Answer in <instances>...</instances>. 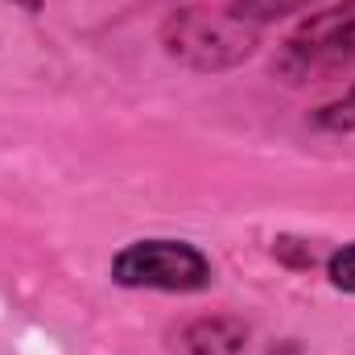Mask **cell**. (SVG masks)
I'll return each instance as SVG.
<instances>
[{"instance_id": "7a4b0ae2", "label": "cell", "mask_w": 355, "mask_h": 355, "mask_svg": "<svg viewBox=\"0 0 355 355\" xmlns=\"http://www.w3.org/2000/svg\"><path fill=\"white\" fill-rule=\"evenodd\" d=\"M355 62V0L306 17L272 58V71L285 83L331 79Z\"/></svg>"}, {"instance_id": "277c9868", "label": "cell", "mask_w": 355, "mask_h": 355, "mask_svg": "<svg viewBox=\"0 0 355 355\" xmlns=\"http://www.w3.org/2000/svg\"><path fill=\"white\" fill-rule=\"evenodd\" d=\"M174 355H244L248 352V327L227 314L190 318L178 331H170Z\"/></svg>"}, {"instance_id": "ba28073f", "label": "cell", "mask_w": 355, "mask_h": 355, "mask_svg": "<svg viewBox=\"0 0 355 355\" xmlns=\"http://www.w3.org/2000/svg\"><path fill=\"white\" fill-rule=\"evenodd\" d=\"M12 4L25 8V12H37V8H42V0H12Z\"/></svg>"}, {"instance_id": "3957f363", "label": "cell", "mask_w": 355, "mask_h": 355, "mask_svg": "<svg viewBox=\"0 0 355 355\" xmlns=\"http://www.w3.org/2000/svg\"><path fill=\"white\" fill-rule=\"evenodd\" d=\"M112 281L124 289L198 293L211 285V261L186 240H137L116 252Z\"/></svg>"}, {"instance_id": "8992f818", "label": "cell", "mask_w": 355, "mask_h": 355, "mask_svg": "<svg viewBox=\"0 0 355 355\" xmlns=\"http://www.w3.org/2000/svg\"><path fill=\"white\" fill-rule=\"evenodd\" d=\"M314 124H318V128H327V132H352V128H355V87L347 91V95H339L335 103L318 107Z\"/></svg>"}, {"instance_id": "6da1fadb", "label": "cell", "mask_w": 355, "mask_h": 355, "mask_svg": "<svg viewBox=\"0 0 355 355\" xmlns=\"http://www.w3.org/2000/svg\"><path fill=\"white\" fill-rule=\"evenodd\" d=\"M261 29L227 8H178L162 25L166 54L190 71H232L257 54Z\"/></svg>"}, {"instance_id": "52a82bcc", "label": "cell", "mask_w": 355, "mask_h": 355, "mask_svg": "<svg viewBox=\"0 0 355 355\" xmlns=\"http://www.w3.org/2000/svg\"><path fill=\"white\" fill-rule=\"evenodd\" d=\"M327 272H331V285H335V289L355 293V244H343V248L331 257Z\"/></svg>"}, {"instance_id": "5b68a950", "label": "cell", "mask_w": 355, "mask_h": 355, "mask_svg": "<svg viewBox=\"0 0 355 355\" xmlns=\"http://www.w3.org/2000/svg\"><path fill=\"white\" fill-rule=\"evenodd\" d=\"M314 4H322V0H232L227 12L240 17L244 25H257V29H261V25H268V21L306 12V8H314Z\"/></svg>"}]
</instances>
